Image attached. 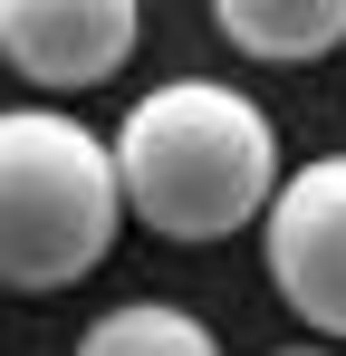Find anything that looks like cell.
<instances>
[{
  "mask_svg": "<svg viewBox=\"0 0 346 356\" xmlns=\"http://www.w3.org/2000/svg\"><path fill=\"white\" fill-rule=\"evenodd\" d=\"M115 183H125V212L154 241H183V250L231 241L250 222H270V202L288 183L279 125L222 77H164L115 125Z\"/></svg>",
  "mask_w": 346,
  "mask_h": 356,
  "instance_id": "cell-1",
  "label": "cell"
},
{
  "mask_svg": "<svg viewBox=\"0 0 346 356\" xmlns=\"http://www.w3.org/2000/svg\"><path fill=\"white\" fill-rule=\"evenodd\" d=\"M270 280L279 298L318 327V337H346V154H318L279 183L270 202Z\"/></svg>",
  "mask_w": 346,
  "mask_h": 356,
  "instance_id": "cell-3",
  "label": "cell"
},
{
  "mask_svg": "<svg viewBox=\"0 0 346 356\" xmlns=\"http://www.w3.org/2000/svg\"><path fill=\"white\" fill-rule=\"evenodd\" d=\"M279 356H327V347H279Z\"/></svg>",
  "mask_w": 346,
  "mask_h": 356,
  "instance_id": "cell-7",
  "label": "cell"
},
{
  "mask_svg": "<svg viewBox=\"0 0 346 356\" xmlns=\"http://www.w3.org/2000/svg\"><path fill=\"white\" fill-rule=\"evenodd\" d=\"M115 145L58 106H0V289H67L115 250Z\"/></svg>",
  "mask_w": 346,
  "mask_h": 356,
  "instance_id": "cell-2",
  "label": "cell"
},
{
  "mask_svg": "<svg viewBox=\"0 0 346 356\" xmlns=\"http://www.w3.org/2000/svg\"><path fill=\"white\" fill-rule=\"evenodd\" d=\"M77 356H222V337L173 298H125L77 337Z\"/></svg>",
  "mask_w": 346,
  "mask_h": 356,
  "instance_id": "cell-6",
  "label": "cell"
},
{
  "mask_svg": "<svg viewBox=\"0 0 346 356\" xmlns=\"http://www.w3.org/2000/svg\"><path fill=\"white\" fill-rule=\"evenodd\" d=\"M135 29H145V0H0V58L49 97L106 87L135 58Z\"/></svg>",
  "mask_w": 346,
  "mask_h": 356,
  "instance_id": "cell-4",
  "label": "cell"
},
{
  "mask_svg": "<svg viewBox=\"0 0 346 356\" xmlns=\"http://www.w3.org/2000/svg\"><path fill=\"white\" fill-rule=\"evenodd\" d=\"M212 19H222L231 49H250V58H327L346 39V0H212Z\"/></svg>",
  "mask_w": 346,
  "mask_h": 356,
  "instance_id": "cell-5",
  "label": "cell"
}]
</instances>
